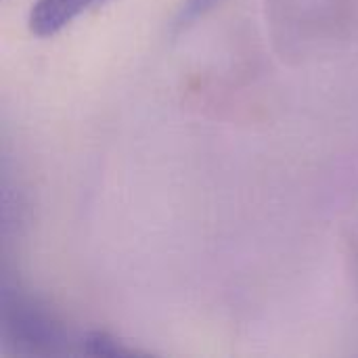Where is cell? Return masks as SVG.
<instances>
[{"label": "cell", "mask_w": 358, "mask_h": 358, "mask_svg": "<svg viewBox=\"0 0 358 358\" xmlns=\"http://www.w3.org/2000/svg\"><path fill=\"white\" fill-rule=\"evenodd\" d=\"M4 334L17 350L55 355L69 346V336L52 313L27 296L4 298Z\"/></svg>", "instance_id": "obj_1"}, {"label": "cell", "mask_w": 358, "mask_h": 358, "mask_svg": "<svg viewBox=\"0 0 358 358\" xmlns=\"http://www.w3.org/2000/svg\"><path fill=\"white\" fill-rule=\"evenodd\" d=\"M96 2L101 0H36L27 17L29 31L38 38H52Z\"/></svg>", "instance_id": "obj_2"}, {"label": "cell", "mask_w": 358, "mask_h": 358, "mask_svg": "<svg viewBox=\"0 0 358 358\" xmlns=\"http://www.w3.org/2000/svg\"><path fill=\"white\" fill-rule=\"evenodd\" d=\"M80 346L84 352L101 355V357H136V355H143L136 348L126 346L122 340H117L115 336H111L107 331H88L82 338Z\"/></svg>", "instance_id": "obj_3"}, {"label": "cell", "mask_w": 358, "mask_h": 358, "mask_svg": "<svg viewBox=\"0 0 358 358\" xmlns=\"http://www.w3.org/2000/svg\"><path fill=\"white\" fill-rule=\"evenodd\" d=\"M222 0H182L176 17L172 21V31L174 34H182L189 27H193L199 19H203L208 13H212Z\"/></svg>", "instance_id": "obj_4"}]
</instances>
